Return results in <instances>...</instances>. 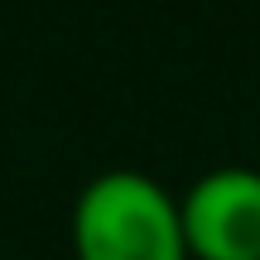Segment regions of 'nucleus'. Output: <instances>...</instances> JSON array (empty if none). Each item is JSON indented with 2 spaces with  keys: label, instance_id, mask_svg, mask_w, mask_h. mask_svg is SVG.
Wrapping results in <instances>:
<instances>
[{
  "label": "nucleus",
  "instance_id": "1",
  "mask_svg": "<svg viewBox=\"0 0 260 260\" xmlns=\"http://www.w3.org/2000/svg\"><path fill=\"white\" fill-rule=\"evenodd\" d=\"M77 260H188L178 198L140 169H106L73 203Z\"/></svg>",
  "mask_w": 260,
  "mask_h": 260
},
{
  "label": "nucleus",
  "instance_id": "2",
  "mask_svg": "<svg viewBox=\"0 0 260 260\" xmlns=\"http://www.w3.org/2000/svg\"><path fill=\"white\" fill-rule=\"evenodd\" d=\"M188 260H260V169H207L178 198Z\"/></svg>",
  "mask_w": 260,
  "mask_h": 260
}]
</instances>
